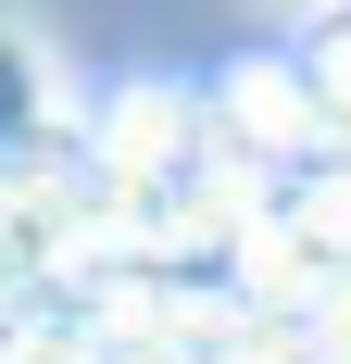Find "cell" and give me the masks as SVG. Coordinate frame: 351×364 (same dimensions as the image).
Returning a JSON list of instances; mask_svg holds the SVG:
<instances>
[{
  "mask_svg": "<svg viewBox=\"0 0 351 364\" xmlns=\"http://www.w3.org/2000/svg\"><path fill=\"white\" fill-rule=\"evenodd\" d=\"M50 139H63V63H50V38H38V26L0 13V188L26 176Z\"/></svg>",
  "mask_w": 351,
  "mask_h": 364,
  "instance_id": "cell-1",
  "label": "cell"
},
{
  "mask_svg": "<svg viewBox=\"0 0 351 364\" xmlns=\"http://www.w3.org/2000/svg\"><path fill=\"white\" fill-rule=\"evenodd\" d=\"M50 252H63V226H50V201H38L26 176H13V188H0V327L50 289Z\"/></svg>",
  "mask_w": 351,
  "mask_h": 364,
  "instance_id": "cell-2",
  "label": "cell"
}]
</instances>
